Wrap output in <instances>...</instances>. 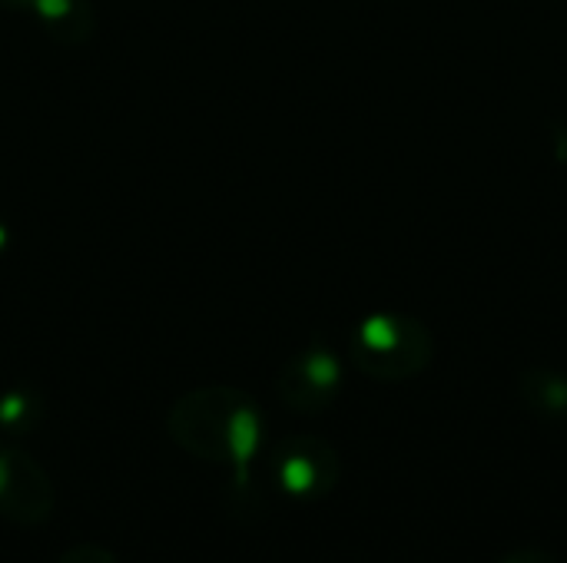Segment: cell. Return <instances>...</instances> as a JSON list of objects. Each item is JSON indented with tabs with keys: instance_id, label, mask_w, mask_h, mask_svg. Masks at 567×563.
Wrapping results in <instances>:
<instances>
[{
	"instance_id": "obj_1",
	"label": "cell",
	"mask_w": 567,
	"mask_h": 563,
	"mask_svg": "<svg viewBox=\"0 0 567 563\" xmlns=\"http://www.w3.org/2000/svg\"><path fill=\"white\" fill-rule=\"evenodd\" d=\"M166 435L189 458L229 468L236 491H246L249 468L266 438V418L252 395L229 385H203L173 402Z\"/></svg>"
},
{
	"instance_id": "obj_2",
	"label": "cell",
	"mask_w": 567,
	"mask_h": 563,
	"mask_svg": "<svg viewBox=\"0 0 567 563\" xmlns=\"http://www.w3.org/2000/svg\"><path fill=\"white\" fill-rule=\"evenodd\" d=\"M349 358L372 382H409L432 365L435 338L415 315L375 312L352 329Z\"/></svg>"
},
{
	"instance_id": "obj_3",
	"label": "cell",
	"mask_w": 567,
	"mask_h": 563,
	"mask_svg": "<svg viewBox=\"0 0 567 563\" xmlns=\"http://www.w3.org/2000/svg\"><path fill=\"white\" fill-rule=\"evenodd\" d=\"M56 511V484L20 445H0V521L20 531L43 528Z\"/></svg>"
},
{
	"instance_id": "obj_4",
	"label": "cell",
	"mask_w": 567,
	"mask_h": 563,
	"mask_svg": "<svg viewBox=\"0 0 567 563\" xmlns=\"http://www.w3.org/2000/svg\"><path fill=\"white\" fill-rule=\"evenodd\" d=\"M342 382H346L342 358L329 345L316 342V345H306L302 352H296L279 368L276 395H279L282 408H289L302 418H312L336 405Z\"/></svg>"
},
{
	"instance_id": "obj_5",
	"label": "cell",
	"mask_w": 567,
	"mask_h": 563,
	"mask_svg": "<svg viewBox=\"0 0 567 563\" xmlns=\"http://www.w3.org/2000/svg\"><path fill=\"white\" fill-rule=\"evenodd\" d=\"M339 451L316 435H292L276 448L272 475L282 494L296 501H319L339 484Z\"/></svg>"
},
{
	"instance_id": "obj_6",
	"label": "cell",
	"mask_w": 567,
	"mask_h": 563,
	"mask_svg": "<svg viewBox=\"0 0 567 563\" xmlns=\"http://www.w3.org/2000/svg\"><path fill=\"white\" fill-rule=\"evenodd\" d=\"M37 27L60 46H83L96 33L93 0H33Z\"/></svg>"
},
{
	"instance_id": "obj_7",
	"label": "cell",
	"mask_w": 567,
	"mask_h": 563,
	"mask_svg": "<svg viewBox=\"0 0 567 563\" xmlns=\"http://www.w3.org/2000/svg\"><path fill=\"white\" fill-rule=\"evenodd\" d=\"M522 405L548 425L567 428V372L551 365H532L518 375Z\"/></svg>"
},
{
	"instance_id": "obj_8",
	"label": "cell",
	"mask_w": 567,
	"mask_h": 563,
	"mask_svg": "<svg viewBox=\"0 0 567 563\" xmlns=\"http://www.w3.org/2000/svg\"><path fill=\"white\" fill-rule=\"evenodd\" d=\"M37 415H40V405L33 402L30 392H10L0 398V425L7 431H30Z\"/></svg>"
},
{
	"instance_id": "obj_9",
	"label": "cell",
	"mask_w": 567,
	"mask_h": 563,
	"mask_svg": "<svg viewBox=\"0 0 567 563\" xmlns=\"http://www.w3.org/2000/svg\"><path fill=\"white\" fill-rule=\"evenodd\" d=\"M56 563H120V557L110 551V548H103V544H93V541H83V544H73V548H66Z\"/></svg>"
},
{
	"instance_id": "obj_10",
	"label": "cell",
	"mask_w": 567,
	"mask_h": 563,
	"mask_svg": "<svg viewBox=\"0 0 567 563\" xmlns=\"http://www.w3.org/2000/svg\"><path fill=\"white\" fill-rule=\"evenodd\" d=\"M502 563H558V561H555V554H548V551H542V548H522V551L508 554Z\"/></svg>"
},
{
	"instance_id": "obj_11",
	"label": "cell",
	"mask_w": 567,
	"mask_h": 563,
	"mask_svg": "<svg viewBox=\"0 0 567 563\" xmlns=\"http://www.w3.org/2000/svg\"><path fill=\"white\" fill-rule=\"evenodd\" d=\"M555 143H558V156L567 159V116H565V123L558 126V133H555Z\"/></svg>"
},
{
	"instance_id": "obj_12",
	"label": "cell",
	"mask_w": 567,
	"mask_h": 563,
	"mask_svg": "<svg viewBox=\"0 0 567 563\" xmlns=\"http://www.w3.org/2000/svg\"><path fill=\"white\" fill-rule=\"evenodd\" d=\"M0 7H10V10H30L33 0H0Z\"/></svg>"
},
{
	"instance_id": "obj_13",
	"label": "cell",
	"mask_w": 567,
	"mask_h": 563,
	"mask_svg": "<svg viewBox=\"0 0 567 563\" xmlns=\"http://www.w3.org/2000/svg\"><path fill=\"white\" fill-rule=\"evenodd\" d=\"M3 246H7V229L0 226V249H3Z\"/></svg>"
}]
</instances>
